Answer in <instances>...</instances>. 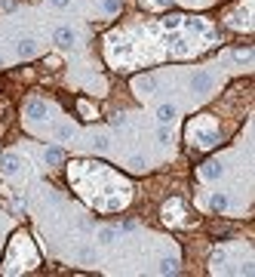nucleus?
<instances>
[{
  "label": "nucleus",
  "instance_id": "obj_17",
  "mask_svg": "<svg viewBox=\"0 0 255 277\" xmlns=\"http://www.w3.org/2000/svg\"><path fill=\"white\" fill-rule=\"evenodd\" d=\"M188 28L191 31H206V25H203V22H197V19H188Z\"/></svg>",
  "mask_w": 255,
  "mask_h": 277
},
{
  "label": "nucleus",
  "instance_id": "obj_9",
  "mask_svg": "<svg viewBox=\"0 0 255 277\" xmlns=\"http://www.w3.org/2000/svg\"><path fill=\"white\" fill-rule=\"evenodd\" d=\"M209 206H212L215 213H222V210H228V197H225V194H212V197H209Z\"/></svg>",
  "mask_w": 255,
  "mask_h": 277
},
{
  "label": "nucleus",
  "instance_id": "obj_18",
  "mask_svg": "<svg viewBox=\"0 0 255 277\" xmlns=\"http://www.w3.org/2000/svg\"><path fill=\"white\" fill-rule=\"evenodd\" d=\"M105 9H108V13H117V9H120V0H105Z\"/></svg>",
  "mask_w": 255,
  "mask_h": 277
},
{
  "label": "nucleus",
  "instance_id": "obj_4",
  "mask_svg": "<svg viewBox=\"0 0 255 277\" xmlns=\"http://www.w3.org/2000/svg\"><path fill=\"white\" fill-rule=\"evenodd\" d=\"M16 50H19V55H22V59H31V55L37 53V46H34V40H31V37H25V40H19V46H16Z\"/></svg>",
  "mask_w": 255,
  "mask_h": 277
},
{
  "label": "nucleus",
  "instance_id": "obj_21",
  "mask_svg": "<svg viewBox=\"0 0 255 277\" xmlns=\"http://www.w3.org/2000/svg\"><path fill=\"white\" fill-rule=\"evenodd\" d=\"M157 3H160V6H172V3H176V0H157Z\"/></svg>",
  "mask_w": 255,
  "mask_h": 277
},
{
  "label": "nucleus",
  "instance_id": "obj_22",
  "mask_svg": "<svg viewBox=\"0 0 255 277\" xmlns=\"http://www.w3.org/2000/svg\"><path fill=\"white\" fill-rule=\"evenodd\" d=\"M52 6H68V0H52Z\"/></svg>",
  "mask_w": 255,
  "mask_h": 277
},
{
  "label": "nucleus",
  "instance_id": "obj_16",
  "mask_svg": "<svg viewBox=\"0 0 255 277\" xmlns=\"http://www.w3.org/2000/svg\"><path fill=\"white\" fill-rule=\"evenodd\" d=\"M157 138H160V142H169V130H166V123H160V133H157Z\"/></svg>",
  "mask_w": 255,
  "mask_h": 277
},
{
  "label": "nucleus",
  "instance_id": "obj_6",
  "mask_svg": "<svg viewBox=\"0 0 255 277\" xmlns=\"http://www.w3.org/2000/svg\"><path fill=\"white\" fill-rule=\"evenodd\" d=\"M203 176H206V179H218V176H222V164H215V160L203 164Z\"/></svg>",
  "mask_w": 255,
  "mask_h": 277
},
{
  "label": "nucleus",
  "instance_id": "obj_14",
  "mask_svg": "<svg viewBox=\"0 0 255 277\" xmlns=\"http://www.w3.org/2000/svg\"><path fill=\"white\" fill-rule=\"evenodd\" d=\"M135 89L151 92V89H154V80H151V77H135Z\"/></svg>",
  "mask_w": 255,
  "mask_h": 277
},
{
  "label": "nucleus",
  "instance_id": "obj_10",
  "mask_svg": "<svg viewBox=\"0 0 255 277\" xmlns=\"http://www.w3.org/2000/svg\"><path fill=\"white\" fill-rule=\"evenodd\" d=\"M181 25H184V19H181V16H176V13L163 19V28H166V31H176V28H181Z\"/></svg>",
  "mask_w": 255,
  "mask_h": 277
},
{
  "label": "nucleus",
  "instance_id": "obj_20",
  "mask_svg": "<svg viewBox=\"0 0 255 277\" xmlns=\"http://www.w3.org/2000/svg\"><path fill=\"white\" fill-rule=\"evenodd\" d=\"M234 55H237V59H249V55H252V50H237Z\"/></svg>",
  "mask_w": 255,
  "mask_h": 277
},
{
  "label": "nucleus",
  "instance_id": "obj_1",
  "mask_svg": "<svg viewBox=\"0 0 255 277\" xmlns=\"http://www.w3.org/2000/svg\"><path fill=\"white\" fill-rule=\"evenodd\" d=\"M25 114L31 120H43L46 117V102H40V99H31L28 105H25Z\"/></svg>",
  "mask_w": 255,
  "mask_h": 277
},
{
  "label": "nucleus",
  "instance_id": "obj_15",
  "mask_svg": "<svg viewBox=\"0 0 255 277\" xmlns=\"http://www.w3.org/2000/svg\"><path fill=\"white\" fill-rule=\"evenodd\" d=\"M92 148H96V151H108V138L105 136H96V138H92Z\"/></svg>",
  "mask_w": 255,
  "mask_h": 277
},
{
  "label": "nucleus",
  "instance_id": "obj_8",
  "mask_svg": "<svg viewBox=\"0 0 255 277\" xmlns=\"http://www.w3.org/2000/svg\"><path fill=\"white\" fill-rule=\"evenodd\" d=\"M172 117H176V108H172V105H160L157 120H160V123H172Z\"/></svg>",
  "mask_w": 255,
  "mask_h": 277
},
{
  "label": "nucleus",
  "instance_id": "obj_19",
  "mask_svg": "<svg viewBox=\"0 0 255 277\" xmlns=\"http://www.w3.org/2000/svg\"><path fill=\"white\" fill-rule=\"evenodd\" d=\"M43 62H46V65H52V68H59V65H62V59H59V55H46Z\"/></svg>",
  "mask_w": 255,
  "mask_h": 277
},
{
  "label": "nucleus",
  "instance_id": "obj_11",
  "mask_svg": "<svg viewBox=\"0 0 255 277\" xmlns=\"http://www.w3.org/2000/svg\"><path fill=\"white\" fill-rule=\"evenodd\" d=\"M218 145V133H203L200 136V148H215Z\"/></svg>",
  "mask_w": 255,
  "mask_h": 277
},
{
  "label": "nucleus",
  "instance_id": "obj_3",
  "mask_svg": "<svg viewBox=\"0 0 255 277\" xmlns=\"http://www.w3.org/2000/svg\"><path fill=\"white\" fill-rule=\"evenodd\" d=\"M209 86H212V77H209V74H197V77L191 80V89H194V92H206Z\"/></svg>",
  "mask_w": 255,
  "mask_h": 277
},
{
  "label": "nucleus",
  "instance_id": "obj_13",
  "mask_svg": "<svg viewBox=\"0 0 255 277\" xmlns=\"http://www.w3.org/2000/svg\"><path fill=\"white\" fill-rule=\"evenodd\" d=\"M114 237H117V228H102L99 231V240H102V244H114Z\"/></svg>",
  "mask_w": 255,
  "mask_h": 277
},
{
  "label": "nucleus",
  "instance_id": "obj_5",
  "mask_svg": "<svg viewBox=\"0 0 255 277\" xmlns=\"http://www.w3.org/2000/svg\"><path fill=\"white\" fill-rule=\"evenodd\" d=\"M62 160H65V151H62V148H46V164L59 166Z\"/></svg>",
  "mask_w": 255,
  "mask_h": 277
},
{
  "label": "nucleus",
  "instance_id": "obj_7",
  "mask_svg": "<svg viewBox=\"0 0 255 277\" xmlns=\"http://www.w3.org/2000/svg\"><path fill=\"white\" fill-rule=\"evenodd\" d=\"M55 40H59L62 46H71L74 43V31L71 28H59V31H55Z\"/></svg>",
  "mask_w": 255,
  "mask_h": 277
},
{
  "label": "nucleus",
  "instance_id": "obj_23",
  "mask_svg": "<svg viewBox=\"0 0 255 277\" xmlns=\"http://www.w3.org/2000/svg\"><path fill=\"white\" fill-rule=\"evenodd\" d=\"M0 65H3V59H0Z\"/></svg>",
  "mask_w": 255,
  "mask_h": 277
},
{
  "label": "nucleus",
  "instance_id": "obj_12",
  "mask_svg": "<svg viewBox=\"0 0 255 277\" xmlns=\"http://www.w3.org/2000/svg\"><path fill=\"white\" fill-rule=\"evenodd\" d=\"M176 271H178L176 259H163V262H160V274H176Z\"/></svg>",
  "mask_w": 255,
  "mask_h": 277
},
{
  "label": "nucleus",
  "instance_id": "obj_2",
  "mask_svg": "<svg viewBox=\"0 0 255 277\" xmlns=\"http://www.w3.org/2000/svg\"><path fill=\"white\" fill-rule=\"evenodd\" d=\"M19 166H22V160H19L16 154H3V157H0V169H3L6 176H16Z\"/></svg>",
  "mask_w": 255,
  "mask_h": 277
}]
</instances>
